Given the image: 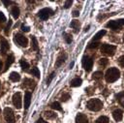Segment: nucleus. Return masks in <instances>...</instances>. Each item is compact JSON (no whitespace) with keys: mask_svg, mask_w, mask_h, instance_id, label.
I'll list each match as a JSON object with an SVG mask.
<instances>
[{"mask_svg":"<svg viewBox=\"0 0 124 123\" xmlns=\"http://www.w3.org/2000/svg\"><path fill=\"white\" fill-rule=\"evenodd\" d=\"M0 48H1V52L3 54H5L7 52V50L9 49V44H8L7 40L3 37L0 39Z\"/></svg>","mask_w":124,"mask_h":123,"instance_id":"9","label":"nucleus"},{"mask_svg":"<svg viewBox=\"0 0 124 123\" xmlns=\"http://www.w3.org/2000/svg\"><path fill=\"white\" fill-rule=\"evenodd\" d=\"M117 99H118V101H119V103L124 107V92H121V93H119L117 96Z\"/></svg>","mask_w":124,"mask_h":123,"instance_id":"27","label":"nucleus"},{"mask_svg":"<svg viewBox=\"0 0 124 123\" xmlns=\"http://www.w3.org/2000/svg\"><path fill=\"white\" fill-rule=\"evenodd\" d=\"M112 116H113L114 120L120 121V120L123 118V112H122L121 109H115V110L112 112Z\"/></svg>","mask_w":124,"mask_h":123,"instance_id":"13","label":"nucleus"},{"mask_svg":"<svg viewBox=\"0 0 124 123\" xmlns=\"http://www.w3.org/2000/svg\"><path fill=\"white\" fill-rule=\"evenodd\" d=\"M64 38H65V41H66V43H68V44H71V42H72V35H70V34H64Z\"/></svg>","mask_w":124,"mask_h":123,"instance_id":"33","label":"nucleus"},{"mask_svg":"<svg viewBox=\"0 0 124 123\" xmlns=\"http://www.w3.org/2000/svg\"><path fill=\"white\" fill-rule=\"evenodd\" d=\"M12 15H13V16H14L16 19L19 16V9H18L16 6H15V7L12 9Z\"/></svg>","mask_w":124,"mask_h":123,"instance_id":"21","label":"nucleus"},{"mask_svg":"<svg viewBox=\"0 0 124 123\" xmlns=\"http://www.w3.org/2000/svg\"><path fill=\"white\" fill-rule=\"evenodd\" d=\"M4 21H6V16L2 12H0V22H4Z\"/></svg>","mask_w":124,"mask_h":123,"instance_id":"37","label":"nucleus"},{"mask_svg":"<svg viewBox=\"0 0 124 123\" xmlns=\"http://www.w3.org/2000/svg\"><path fill=\"white\" fill-rule=\"evenodd\" d=\"M30 73H31L33 76H35L36 77H40V71H39V69H38L37 67L32 68V70H31Z\"/></svg>","mask_w":124,"mask_h":123,"instance_id":"25","label":"nucleus"},{"mask_svg":"<svg viewBox=\"0 0 124 123\" xmlns=\"http://www.w3.org/2000/svg\"><path fill=\"white\" fill-rule=\"evenodd\" d=\"M105 34H106V30H101V31H99V32L94 36L93 41H98V40H99V39H101Z\"/></svg>","mask_w":124,"mask_h":123,"instance_id":"22","label":"nucleus"},{"mask_svg":"<svg viewBox=\"0 0 124 123\" xmlns=\"http://www.w3.org/2000/svg\"><path fill=\"white\" fill-rule=\"evenodd\" d=\"M29 29H30V28H29L28 26H25V25H23V24L21 25V30H22V31H24V32H28Z\"/></svg>","mask_w":124,"mask_h":123,"instance_id":"39","label":"nucleus"},{"mask_svg":"<svg viewBox=\"0 0 124 123\" xmlns=\"http://www.w3.org/2000/svg\"><path fill=\"white\" fill-rule=\"evenodd\" d=\"M44 115L47 119H54V118H56V114L54 112H52V111H45Z\"/></svg>","mask_w":124,"mask_h":123,"instance_id":"20","label":"nucleus"},{"mask_svg":"<svg viewBox=\"0 0 124 123\" xmlns=\"http://www.w3.org/2000/svg\"><path fill=\"white\" fill-rule=\"evenodd\" d=\"M14 60H15V58H14V55L13 54H10L8 57H7V60H6V64H5V70L4 71H7L8 70V68L12 65V63L14 62Z\"/></svg>","mask_w":124,"mask_h":123,"instance_id":"17","label":"nucleus"},{"mask_svg":"<svg viewBox=\"0 0 124 123\" xmlns=\"http://www.w3.org/2000/svg\"><path fill=\"white\" fill-rule=\"evenodd\" d=\"M73 66H74V62H72V63H71V64H70V68H72V67H73Z\"/></svg>","mask_w":124,"mask_h":123,"instance_id":"43","label":"nucleus"},{"mask_svg":"<svg viewBox=\"0 0 124 123\" xmlns=\"http://www.w3.org/2000/svg\"><path fill=\"white\" fill-rule=\"evenodd\" d=\"M78 15H79V12L78 11H74L73 12V16H78Z\"/></svg>","mask_w":124,"mask_h":123,"instance_id":"40","label":"nucleus"},{"mask_svg":"<svg viewBox=\"0 0 124 123\" xmlns=\"http://www.w3.org/2000/svg\"><path fill=\"white\" fill-rule=\"evenodd\" d=\"M31 97H32V94L30 91H26L25 92V95H24V108H28L29 106H30V102H31Z\"/></svg>","mask_w":124,"mask_h":123,"instance_id":"11","label":"nucleus"},{"mask_svg":"<svg viewBox=\"0 0 124 123\" xmlns=\"http://www.w3.org/2000/svg\"><path fill=\"white\" fill-rule=\"evenodd\" d=\"M70 26L75 30V32H78V30H79V27H80V23H79V21L78 20H77V19H74V20H72L71 21V24H70Z\"/></svg>","mask_w":124,"mask_h":123,"instance_id":"16","label":"nucleus"},{"mask_svg":"<svg viewBox=\"0 0 124 123\" xmlns=\"http://www.w3.org/2000/svg\"><path fill=\"white\" fill-rule=\"evenodd\" d=\"M76 123H88V119L85 114L78 113L76 117Z\"/></svg>","mask_w":124,"mask_h":123,"instance_id":"12","label":"nucleus"},{"mask_svg":"<svg viewBox=\"0 0 124 123\" xmlns=\"http://www.w3.org/2000/svg\"><path fill=\"white\" fill-rule=\"evenodd\" d=\"M72 3H73V1H72V0L66 1V2H65V5H64V7H65L66 9H68V8H69V7H70V6L72 5Z\"/></svg>","mask_w":124,"mask_h":123,"instance_id":"38","label":"nucleus"},{"mask_svg":"<svg viewBox=\"0 0 124 123\" xmlns=\"http://www.w3.org/2000/svg\"><path fill=\"white\" fill-rule=\"evenodd\" d=\"M119 77H120V71L115 67L108 69L106 72V75H105L106 80L108 82H114L115 80H117L119 78Z\"/></svg>","mask_w":124,"mask_h":123,"instance_id":"1","label":"nucleus"},{"mask_svg":"<svg viewBox=\"0 0 124 123\" xmlns=\"http://www.w3.org/2000/svg\"><path fill=\"white\" fill-rule=\"evenodd\" d=\"M23 83H24L25 86H28V87H30V88H34V87H35V81L32 80V79L25 78L24 81H23Z\"/></svg>","mask_w":124,"mask_h":123,"instance_id":"19","label":"nucleus"},{"mask_svg":"<svg viewBox=\"0 0 124 123\" xmlns=\"http://www.w3.org/2000/svg\"><path fill=\"white\" fill-rule=\"evenodd\" d=\"M118 62H119V65H120L121 67H123V68H124V55H122V56H120V57H119Z\"/></svg>","mask_w":124,"mask_h":123,"instance_id":"35","label":"nucleus"},{"mask_svg":"<svg viewBox=\"0 0 124 123\" xmlns=\"http://www.w3.org/2000/svg\"><path fill=\"white\" fill-rule=\"evenodd\" d=\"M4 118L7 123H15V115L10 108H6L4 109Z\"/></svg>","mask_w":124,"mask_h":123,"instance_id":"5","label":"nucleus"},{"mask_svg":"<svg viewBox=\"0 0 124 123\" xmlns=\"http://www.w3.org/2000/svg\"><path fill=\"white\" fill-rule=\"evenodd\" d=\"M99 45H100V43H99L98 41H93V42L89 43V45H88V48H96V47L99 46Z\"/></svg>","mask_w":124,"mask_h":123,"instance_id":"26","label":"nucleus"},{"mask_svg":"<svg viewBox=\"0 0 124 123\" xmlns=\"http://www.w3.org/2000/svg\"><path fill=\"white\" fill-rule=\"evenodd\" d=\"M82 66L86 71H90L93 66V60L89 56H84L82 58Z\"/></svg>","mask_w":124,"mask_h":123,"instance_id":"7","label":"nucleus"},{"mask_svg":"<svg viewBox=\"0 0 124 123\" xmlns=\"http://www.w3.org/2000/svg\"><path fill=\"white\" fill-rule=\"evenodd\" d=\"M81 83H82L81 78H79V77H76V78H74V79L71 80L70 85H71L72 87H78V86H80Z\"/></svg>","mask_w":124,"mask_h":123,"instance_id":"15","label":"nucleus"},{"mask_svg":"<svg viewBox=\"0 0 124 123\" xmlns=\"http://www.w3.org/2000/svg\"><path fill=\"white\" fill-rule=\"evenodd\" d=\"M51 108H52V109H55V110H59V111L62 110V108H61V106H60V104H59L58 102L52 103V104H51Z\"/></svg>","mask_w":124,"mask_h":123,"instance_id":"23","label":"nucleus"},{"mask_svg":"<svg viewBox=\"0 0 124 123\" xmlns=\"http://www.w3.org/2000/svg\"><path fill=\"white\" fill-rule=\"evenodd\" d=\"M123 42H124V38H123Z\"/></svg>","mask_w":124,"mask_h":123,"instance_id":"45","label":"nucleus"},{"mask_svg":"<svg viewBox=\"0 0 124 123\" xmlns=\"http://www.w3.org/2000/svg\"><path fill=\"white\" fill-rule=\"evenodd\" d=\"M108 60L107 58H101V59L99 60V64H100L101 66H103V67L107 66V65H108Z\"/></svg>","mask_w":124,"mask_h":123,"instance_id":"31","label":"nucleus"},{"mask_svg":"<svg viewBox=\"0 0 124 123\" xmlns=\"http://www.w3.org/2000/svg\"><path fill=\"white\" fill-rule=\"evenodd\" d=\"M1 68H2V62L0 61V70H1Z\"/></svg>","mask_w":124,"mask_h":123,"instance_id":"44","label":"nucleus"},{"mask_svg":"<svg viewBox=\"0 0 124 123\" xmlns=\"http://www.w3.org/2000/svg\"><path fill=\"white\" fill-rule=\"evenodd\" d=\"M11 25H12V20H9V23H8V25H7L6 28H5V33H6V34L9 33V29H10Z\"/></svg>","mask_w":124,"mask_h":123,"instance_id":"36","label":"nucleus"},{"mask_svg":"<svg viewBox=\"0 0 124 123\" xmlns=\"http://www.w3.org/2000/svg\"><path fill=\"white\" fill-rule=\"evenodd\" d=\"M106 26H107V27H109V28H111V29H113V30H118V29H120V27H121L120 23H119L117 20H110L109 22L107 23Z\"/></svg>","mask_w":124,"mask_h":123,"instance_id":"10","label":"nucleus"},{"mask_svg":"<svg viewBox=\"0 0 124 123\" xmlns=\"http://www.w3.org/2000/svg\"><path fill=\"white\" fill-rule=\"evenodd\" d=\"M10 79L12 80V81H18L19 79H20V76H19V74L18 73H16V72H12L11 74H10Z\"/></svg>","mask_w":124,"mask_h":123,"instance_id":"18","label":"nucleus"},{"mask_svg":"<svg viewBox=\"0 0 124 123\" xmlns=\"http://www.w3.org/2000/svg\"><path fill=\"white\" fill-rule=\"evenodd\" d=\"M37 122H38V123H46V121H45L43 118H39Z\"/></svg>","mask_w":124,"mask_h":123,"instance_id":"41","label":"nucleus"},{"mask_svg":"<svg viewBox=\"0 0 124 123\" xmlns=\"http://www.w3.org/2000/svg\"><path fill=\"white\" fill-rule=\"evenodd\" d=\"M0 112H1V109H0Z\"/></svg>","mask_w":124,"mask_h":123,"instance_id":"46","label":"nucleus"},{"mask_svg":"<svg viewBox=\"0 0 124 123\" xmlns=\"http://www.w3.org/2000/svg\"><path fill=\"white\" fill-rule=\"evenodd\" d=\"M95 123H108V118L107 116H100Z\"/></svg>","mask_w":124,"mask_h":123,"instance_id":"24","label":"nucleus"},{"mask_svg":"<svg viewBox=\"0 0 124 123\" xmlns=\"http://www.w3.org/2000/svg\"><path fill=\"white\" fill-rule=\"evenodd\" d=\"M103 107V103L99 99H91L87 103V108L92 111H99Z\"/></svg>","mask_w":124,"mask_h":123,"instance_id":"2","label":"nucleus"},{"mask_svg":"<svg viewBox=\"0 0 124 123\" xmlns=\"http://www.w3.org/2000/svg\"><path fill=\"white\" fill-rule=\"evenodd\" d=\"M14 40H15V42H16L17 45H19L20 46L26 47L27 45H28V40H27V38L24 37V36L21 35V34H16Z\"/></svg>","mask_w":124,"mask_h":123,"instance_id":"4","label":"nucleus"},{"mask_svg":"<svg viewBox=\"0 0 124 123\" xmlns=\"http://www.w3.org/2000/svg\"><path fill=\"white\" fill-rule=\"evenodd\" d=\"M52 13H53L52 10L45 8V9H42V10L38 13V15H39L40 18H42L43 20H46V19H47V18L49 17L50 15H52Z\"/></svg>","mask_w":124,"mask_h":123,"instance_id":"8","label":"nucleus"},{"mask_svg":"<svg viewBox=\"0 0 124 123\" xmlns=\"http://www.w3.org/2000/svg\"><path fill=\"white\" fill-rule=\"evenodd\" d=\"M54 76H55V73H51V74H50V76H49L48 78L46 79V83H47V84H49V83L51 82V80H52V78L54 77Z\"/></svg>","mask_w":124,"mask_h":123,"instance_id":"34","label":"nucleus"},{"mask_svg":"<svg viewBox=\"0 0 124 123\" xmlns=\"http://www.w3.org/2000/svg\"><path fill=\"white\" fill-rule=\"evenodd\" d=\"M13 104L16 108H20L22 106V97L20 92H16L13 95Z\"/></svg>","mask_w":124,"mask_h":123,"instance_id":"6","label":"nucleus"},{"mask_svg":"<svg viewBox=\"0 0 124 123\" xmlns=\"http://www.w3.org/2000/svg\"><path fill=\"white\" fill-rule=\"evenodd\" d=\"M20 66H21L22 70H27V69L29 68V64H28V62H26L25 60H21V61H20Z\"/></svg>","mask_w":124,"mask_h":123,"instance_id":"30","label":"nucleus"},{"mask_svg":"<svg viewBox=\"0 0 124 123\" xmlns=\"http://www.w3.org/2000/svg\"><path fill=\"white\" fill-rule=\"evenodd\" d=\"M115 46H111V45H108V44H105V45H102L101 46V52L105 55H108V56H112L115 52Z\"/></svg>","mask_w":124,"mask_h":123,"instance_id":"3","label":"nucleus"},{"mask_svg":"<svg viewBox=\"0 0 124 123\" xmlns=\"http://www.w3.org/2000/svg\"><path fill=\"white\" fill-rule=\"evenodd\" d=\"M117 21L120 23V25H122V24L124 25V18H123V19H119V20H117Z\"/></svg>","mask_w":124,"mask_h":123,"instance_id":"42","label":"nucleus"},{"mask_svg":"<svg viewBox=\"0 0 124 123\" xmlns=\"http://www.w3.org/2000/svg\"><path fill=\"white\" fill-rule=\"evenodd\" d=\"M69 99H70V94H69V93H64V94L61 96V101H62V102H67Z\"/></svg>","mask_w":124,"mask_h":123,"instance_id":"32","label":"nucleus"},{"mask_svg":"<svg viewBox=\"0 0 124 123\" xmlns=\"http://www.w3.org/2000/svg\"><path fill=\"white\" fill-rule=\"evenodd\" d=\"M66 57H67V55H66L65 53H61V54L58 56V58H57V60H56V62H55V66H56V67L61 66V64L65 61Z\"/></svg>","mask_w":124,"mask_h":123,"instance_id":"14","label":"nucleus"},{"mask_svg":"<svg viewBox=\"0 0 124 123\" xmlns=\"http://www.w3.org/2000/svg\"><path fill=\"white\" fill-rule=\"evenodd\" d=\"M102 77H103V73L100 72V71H97V72H95L93 74V78L94 79H100Z\"/></svg>","mask_w":124,"mask_h":123,"instance_id":"29","label":"nucleus"},{"mask_svg":"<svg viewBox=\"0 0 124 123\" xmlns=\"http://www.w3.org/2000/svg\"><path fill=\"white\" fill-rule=\"evenodd\" d=\"M32 47L34 50H38V42L36 37H32Z\"/></svg>","mask_w":124,"mask_h":123,"instance_id":"28","label":"nucleus"}]
</instances>
